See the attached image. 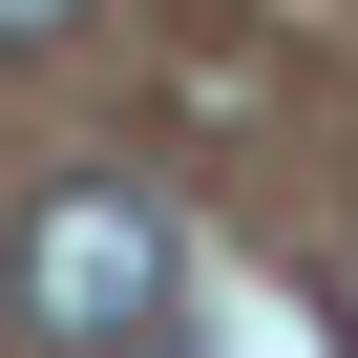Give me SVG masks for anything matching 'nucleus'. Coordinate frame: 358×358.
<instances>
[{
    "label": "nucleus",
    "instance_id": "1",
    "mask_svg": "<svg viewBox=\"0 0 358 358\" xmlns=\"http://www.w3.org/2000/svg\"><path fill=\"white\" fill-rule=\"evenodd\" d=\"M22 316H43L64 358H127V337L169 316V211L127 190V169H64V190H43V232H22Z\"/></svg>",
    "mask_w": 358,
    "mask_h": 358
},
{
    "label": "nucleus",
    "instance_id": "3",
    "mask_svg": "<svg viewBox=\"0 0 358 358\" xmlns=\"http://www.w3.org/2000/svg\"><path fill=\"white\" fill-rule=\"evenodd\" d=\"M337 316H358V274H337Z\"/></svg>",
    "mask_w": 358,
    "mask_h": 358
},
{
    "label": "nucleus",
    "instance_id": "2",
    "mask_svg": "<svg viewBox=\"0 0 358 358\" xmlns=\"http://www.w3.org/2000/svg\"><path fill=\"white\" fill-rule=\"evenodd\" d=\"M64 22H85V0H0V43H64Z\"/></svg>",
    "mask_w": 358,
    "mask_h": 358
}]
</instances>
